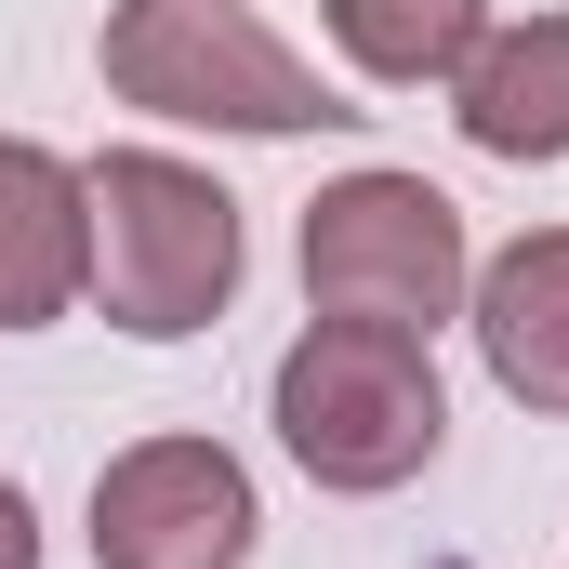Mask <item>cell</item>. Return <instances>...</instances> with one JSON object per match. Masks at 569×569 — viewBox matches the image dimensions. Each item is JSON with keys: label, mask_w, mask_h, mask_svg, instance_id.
<instances>
[{"label": "cell", "mask_w": 569, "mask_h": 569, "mask_svg": "<svg viewBox=\"0 0 569 569\" xmlns=\"http://www.w3.org/2000/svg\"><path fill=\"white\" fill-rule=\"evenodd\" d=\"M80 199H93V279H80V305H107V331L186 345V331H212L239 305L252 239H239V199L199 159L107 146V159H80Z\"/></svg>", "instance_id": "6da1fadb"}, {"label": "cell", "mask_w": 569, "mask_h": 569, "mask_svg": "<svg viewBox=\"0 0 569 569\" xmlns=\"http://www.w3.org/2000/svg\"><path fill=\"white\" fill-rule=\"evenodd\" d=\"M93 67L120 107L186 120V133H331V120H358L252 0H107Z\"/></svg>", "instance_id": "7a4b0ae2"}, {"label": "cell", "mask_w": 569, "mask_h": 569, "mask_svg": "<svg viewBox=\"0 0 569 569\" xmlns=\"http://www.w3.org/2000/svg\"><path fill=\"white\" fill-rule=\"evenodd\" d=\"M266 425H279V450L318 490L371 503V490H411L437 450H450V398H437L425 331L305 318V345L279 358V385H266Z\"/></svg>", "instance_id": "3957f363"}, {"label": "cell", "mask_w": 569, "mask_h": 569, "mask_svg": "<svg viewBox=\"0 0 569 569\" xmlns=\"http://www.w3.org/2000/svg\"><path fill=\"white\" fill-rule=\"evenodd\" d=\"M477 291V239L425 172H345L305 199V305L318 318H371V331H425L463 318Z\"/></svg>", "instance_id": "277c9868"}, {"label": "cell", "mask_w": 569, "mask_h": 569, "mask_svg": "<svg viewBox=\"0 0 569 569\" xmlns=\"http://www.w3.org/2000/svg\"><path fill=\"white\" fill-rule=\"evenodd\" d=\"M266 503L226 437H133L93 477V569H252Z\"/></svg>", "instance_id": "5b68a950"}, {"label": "cell", "mask_w": 569, "mask_h": 569, "mask_svg": "<svg viewBox=\"0 0 569 569\" xmlns=\"http://www.w3.org/2000/svg\"><path fill=\"white\" fill-rule=\"evenodd\" d=\"M463 331H477V358H490V385L517 411L569 425V226L503 239L477 266V291H463Z\"/></svg>", "instance_id": "8992f818"}, {"label": "cell", "mask_w": 569, "mask_h": 569, "mask_svg": "<svg viewBox=\"0 0 569 569\" xmlns=\"http://www.w3.org/2000/svg\"><path fill=\"white\" fill-rule=\"evenodd\" d=\"M450 120L477 159L517 172L569 159V13H490V40L450 67Z\"/></svg>", "instance_id": "52a82bcc"}, {"label": "cell", "mask_w": 569, "mask_h": 569, "mask_svg": "<svg viewBox=\"0 0 569 569\" xmlns=\"http://www.w3.org/2000/svg\"><path fill=\"white\" fill-rule=\"evenodd\" d=\"M93 279V199L80 159L0 133V331H53Z\"/></svg>", "instance_id": "ba28073f"}, {"label": "cell", "mask_w": 569, "mask_h": 569, "mask_svg": "<svg viewBox=\"0 0 569 569\" xmlns=\"http://www.w3.org/2000/svg\"><path fill=\"white\" fill-rule=\"evenodd\" d=\"M331 40L385 93H450V67L490 40V0H331Z\"/></svg>", "instance_id": "9c48e42d"}, {"label": "cell", "mask_w": 569, "mask_h": 569, "mask_svg": "<svg viewBox=\"0 0 569 569\" xmlns=\"http://www.w3.org/2000/svg\"><path fill=\"white\" fill-rule=\"evenodd\" d=\"M0 569H40V503L0 477Z\"/></svg>", "instance_id": "30bf717a"}]
</instances>
